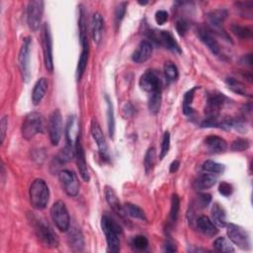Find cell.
<instances>
[{
	"instance_id": "obj_1",
	"label": "cell",
	"mask_w": 253,
	"mask_h": 253,
	"mask_svg": "<svg viewBox=\"0 0 253 253\" xmlns=\"http://www.w3.org/2000/svg\"><path fill=\"white\" fill-rule=\"evenodd\" d=\"M101 227L105 233L108 251L114 253L119 252L121 246L120 234L122 233L120 225L112 217L105 214L101 219Z\"/></svg>"
},
{
	"instance_id": "obj_2",
	"label": "cell",
	"mask_w": 253,
	"mask_h": 253,
	"mask_svg": "<svg viewBox=\"0 0 253 253\" xmlns=\"http://www.w3.org/2000/svg\"><path fill=\"white\" fill-rule=\"evenodd\" d=\"M30 202L34 209L42 211L46 208L49 200V189L42 179H36L30 187Z\"/></svg>"
},
{
	"instance_id": "obj_3",
	"label": "cell",
	"mask_w": 253,
	"mask_h": 253,
	"mask_svg": "<svg viewBox=\"0 0 253 253\" xmlns=\"http://www.w3.org/2000/svg\"><path fill=\"white\" fill-rule=\"evenodd\" d=\"M32 221L37 237L45 247L54 248L58 246L57 235L48 225V223L36 216H33Z\"/></svg>"
},
{
	"instance_id": "obj_4",
	"label": "cell",
	"mask_w": 253,
	"mask_h": 253,
	"mask_svg": "<svg viewBox=\"0 0 253 253\" xmlns=\"http://www.w3.org/2000/svg\"><path fill=\"white\" fill-rule=\"evenodd\" d=\"M44 118L38 112L29 113L22 124V135L26 139L33 138L37 133L44 131Z\"/></svg>"
},
{
	"instance_id": "obj_5",
	"label": "cell",
	"mask_w": 253,
	"mask_h": 253,
	"mask_svg": "<svg viewBox=\"0 0 253 253\" xmlns=\"http://www.w3.org/2000/svg\"><path fill=\"white\" fill-rule=\"evenodd\" d=\"M50 216L56 227L65 232L70 227V217L65 204L62 201H56L50 208Z\"/></svg>"
},
{
	"instance_id": "obj_6",
	"label": "cell",
	"mask_w": 253,
	"mask_h": 253,
	"mask_svg": "<svg viewBox=\"0 0 253 253\" xmlns=\"http://www.w3.org/2000/svg\"><path fill=\"white\" fill-rule=\"evenodd\" d=\"M226 232L229 240L243 250L251 248L250 236L248 232L240 225L234 223H226Z\"/></svg>"
},
{
	"instance_id": "obj_7",
	"label": "cell",
	"mask_w": 253,
	"mask_h": 253,
	"mask_svg": "<svg viewBox=\"0 0 253 253\" xmlns=\"http://www.w3.org/2000/svg\"><path fill=\"white\" fill-rule=\"evenodd\" d=\"M44 3L41 0H32L27 6V23L29 28L33 32H37L40 29Z\"/></svg>"
},
{
	"instance_id": "obj_8",
	"label": "cell",
	"mask_w": 253,
	"mask_h": 253,
	"mask_svg": "<svg viewBox=\"0 0 253 253\" xmlns=\"http://www.w3.org/2000/svg\"><path fill=\"white\" fill-rule=\"evenodd\" d=\"M147 35L148 37L154 41L155 42H157L158 44L164 46L165 48L181 53L182 50L178 44V42H176V40L174 39V37L172 36L171 33H169L168 31H162V30H149L147 31Z\"/></svg>"
},
{
	"instance_id": "obj_9",
	"label": "cell",
	"mask_w": 253,
	"mask_h": 253,
	"mask_svg": "<svg viewBox=\"0 0 253 253\" xmlns=\"http://www.w3.org/2000/svg\"><path fill=\"white\" fill-rule=\"evenodd\" d=\"M227 16V11L225 9H216L211 12H210L207 16L208 23H209V30L211 33H216L220 37L225 38L226 40H230L227 36L226 32L223 29V21L225 20Z\"/></svg>"
},
{
	"instance_id": "obj_10",
	"label": "cell",
	"mask_w": 253,
	"mask_h": 253,
	"mask_svg": "<svg viewBox=\"0 0 253 253\" xmlns=\"http://www.w3.org/2000/svg\"><path fill=\"white\" fill-rule=\"evenodd\" d=\"M31 40L30 38H26L23 41V44L20 48L18 55V63L22 73L23 79L28 82L30 80L31 72H30V51H31Z\"/></svg>"
},
{
	"instance_id": "obj_11",
	"label": "cell",
	"mask_w": 253,
	"mask_h": 253,
	"mask_svg": "<svg viewBox=\"0 0 253 253\" xmlns=\"http://www.w3.org/2000/svg\"><path fill=\"white\" fill-rule=\"evenodd\" d=\"M58 179L62 189L69 197H76L79 193V182L76 175L70 170H61Z\"/></svg>"
},
{
	"instance_id": "obj_12",
	"label": "cell",
	"mask_w": 253,
	"mask_h": 253,
	"mask_svg": "<svg viewBox=\"0 0 253 253\" xmlns=\"http://www.w3.org/2000/svg\"><path fill=\"white\" fill-rule=\"evenodd\" d=\"M48 134L52 145H57L62 134V117L59 110H54L48 119Z\"/></svg>"
},
{
	"instance_id": "obj_13",
	"label": "cell",
	"mask_w": 253,
	"mask_h": 253,
	"mask_svg": "<svg viewBox=\"0 0 253 253\" xmlns=\"http://www.w3.org/2000/svg\"><path fill=\"white\" fill-rule=\"evenodd\" d=\"M42 51L45 68L51 72L53 70V56H52V39L49 26L44 24L42 27Z\"/></svg>"
},
{
	"instance_id": "obj_14",
	"label": "cell",
	"mask_w": 253,
	"mask_h": 253,
	"mask_svg": "<svg viewBox=\"0 0 253 253\" xmlns=\"http://www.w3.org/2000/svg\"><path fill=\"white\" fill-rule=\"evenodd\" d=\"M139 86L148 94L161 91L162 83L159 75L153 70H146L139 79Z\"/></svg>"
},
{
	"instance_id": "obj_15",
	"label": "cell",
	"mask_w": 253,
	"mask_h": 253,
	"mask_svg": "<svg viewBox=\"0 0 253 253\" xmlns=\"http://www.w3.org/2000/svg\"><path fill=\"white\" fill-rule=\"evenodd\" d=\"M91 134L97 144L99 154L102 159L109 160V153H108V145L103 133V130L99 125V123L94 119L91 123Z\"/></svg>"
},
{
	"instance_id": "obj_16",
	"label": "cell",
	"mask_w": 253,
	"mask_h": 253,
	"mask_svg": "<svg viewBox=\"0 0 253 253\" xmlns=\"http://www.w3.org/2000/svg\"><path fill=\"white\" fill-rule=\"evenodd\" d=\"M226 97L220 93L211 94L207 100L206 113L207 117H218L219 111L225 104Z\"/></svg>"
},
{
	"instance_id": "obj_17",
	"label": "cell",
	"mask_w": 253,
	"mask_h": 253,
	"mask_svg": "<svg viewBox=\"0 0 253 253\" xmlns=\"http://www.w3.org/2000/svg\"><path fill=\"white\" fill-rule=\"evenodd\" d=\"M74 149H75V160H76V165H77L79 174L85 182H89V180H90L89 171H88V167H87V163H86L84 149L80 142V138H78V140L76 141Z\"/></svg>"
},
{
	"instance_id": "obj_18",
	"label": "cell",
	"mask_w": 253,
	"mask_h": 253,
	"mask_svg": "<svg viewBox=\"0 0 253 253\" xmlns=\"http://www.w3.org/2000/svg\"><path fill=\"white\" fill-rule=\"evenodd\" d=\"M197 35L202 42H204L208 48L214 54L219 53V44L217 41L212 36L211 32L209 30V28L204 26H199L197 28Z\"/></svg>"
},
{
	"instance_id": "obj_19",
	"label": "cell",
	"mask_w": 253,
	"mask_h": 253,
	"mask_svg": "<svg viewBox=\"0 0 253 253\" xmlns=\"http://www.w3.org/2000/svg\"><path fill=\"white\" fill-rule=\"evenodd\" d=\"M105 197H106V201L109 204V206L111 207V209L123 219H126V212L125 211V208L122 206L117 194L115 193V191L113 190V188L106 186L105 187Z\"/></svg>"
},
{
	"instance_id": "obj_20",
	"label": "cell",
	"mask_w": 253,
	"mask_h": 253,
	"mask_svg": "<svg viewBox=\"0 0 253 253\" xmlns=\"http://www.w3.org/2000/svg\"><path fill=\"white\" fill-rule=\"evenodd\" d=\"M152 53V44L149 41H141L136 46L135 50L131 55L132 61L135 63H143L145 62Z\"/></svg>"
},
{
	"instance_id": "obj_21",
	"label": "cell",
	"mask_w": 253,
	"mask_h": 253,
	"mask_svg": "<svg viewBox=\"0 0 253 253\" xmlns=\"http://www.w3.org/2000/svg\"><path fill=\"white\" fill-rule=\"evenodd\" d=\"M65 137L67 143L75 146V143L79 138V124L75 115L70 116L67 120L65 126Z\"/></svg>"
},
{
	"instance_id": "obj_22",
	"label": "cell",
	"mask_w": 253,
	"mask_h": 253,
	"mask_svg": "<svg viewBox=\"0 0 253 253\" xmlns=\"http://www.w3.org/2000/svg\"><path fill=\"white\" fill-rule=\"evenodd\" d=\"M197 227L199 231H201L204 235L209 237H212L216 235L218 232L217 226L207 215H201L197 219Z\"/></svg>"
},
{
	"instance_id": "obj_23",
	"label": "cell",
	"mask_w": 253,
	"mask_h": 253,
	"mask_svg": "<svg viewBox=\"0 0 253 253\" xmlns=\"http://www.w3.org/2000/svg\"><path fill=\"white\" fill-rule=\"evenodd\" d=\"M103 28H104V19L101 16L100 13H94L92 16V21H91V36L92 40L95 43H99L102 35H103Z\"/></svg>"
},
{
	"instance_id": "obj_24",
	"label": "cell",
	"mask_w": 253,
	"mask_h": 253,
	"mask_svg": "<svg viewBox=\"0 0 253 253\" xmlns=\"http://www.w3.org/2000/svg\"><path fill=\"white\" fill-rule=\"evenodd\" d=\"M68 244L74 251H81L84 248V238L81 230L78 227H69Z\"/></svg>"
},
{
	"instance_id": "obj_25",
	"label": "cell",
	"mask_w": 253,
	"mask_h": 253,
	"mask_svg": "<svg viewBox=\"0 0 253 253\" xmlns=\"http://www.w3.org/2000/svg\"><path fill=\"white\" fill-rule=\"evenodd\" d=\"M205 143L211 153H221L227 148L226 141L217 135H209L205 139Z\"/></svg>"
},
{
	"instance_id": "obj_26",
	"label": "cell",
	"mask_w": 253,
	"mask_h": 253,
	"mask_svg": "<svg viewBox=\"0 0 253 253\" xmlns=\"http://www.w3.org/2000/svg\"><path fill=\"white\" fill-rule=\"evenodd\" d=\"M216 182V177L213 176V174L211 173H203L201 175H199L194 183H193V187L197 190V191H204V190H208L210 188H211Z\"/></svg>"
},
{
	"instance_id": "obj_27",
	"label": "cell",
	"mask_w": 253,
	"mask_h": 253,
	"mask_svg": "<svg viewBox=\"0 0 253 253\" xmlns=\"http://www.w3.org/2000/svg\"><path fill=\"white\" fill-rule=\"evenodd\" d=\"M47 86H48V83L45 78H41L36 82L32 92V101L34 105H38L42 102V98L46 93Z\"/></svg>"
},
{
	"instance_id": "obj_28",
	"label": "cell",
	"mask_w": 253,
	"mask_h": 253,
	"mask_svg": "<svg viewBox=\"0 0 253 253\" xmlns=\"http://www.w3.org/2000/svg\"><path fill=\"white\" fill-rule=\"evenodd\" d=\"M211 221L217 227H224L226 225L225 211L217 203L213 204V206L211 208Z\"/></svg>"
},
{
	"instance_id": "obj_29",
	"label": "cell",
	"mask_w": 253,
	"mask_h": 253,
	"mask_svg": "<svg viewBox=\"0 0 253 253\" xmlns=\"http://www.w3.org/2000/svg\"><path fill=\"white\" fill-rule=\"evenodd\" d=\"M225 84L227 85V87L234 93L236 94H239L241 96H251V94L247 91L245 85L240 82L239 80L235 79V78H232V77H227L225 79Z\"/></svg>"
},
{
	"instance_id": "obj_30",
	"label": "cell",
	"mask_w": 253,
	"mask_h": 253,
	"mask_svg": "<svg viewBox=\"0 0 253 253\" xmlns=\"http://www.w3.org/2000/svg\"><path fill=\"white\" fill-rule=\"evenodd\" d=\"M161 91H156L149 94L148 97V111L152 115H156L159 113L161 107Z\"/></svg>"
},
{
	"instance_id": "obj_31",
	"label": "cell",
	"mask_w": 253,
	"mask_h": 253,
	"mask_svg": "<svg viewBox=\"0 0 253 253\" xmlns=\"http://www.w3.org/2000/svg\"><path fill=\"white\" fill-rule=\"evenodd\" d=\"M88 54H89V46H84L82 47L79 59H78V64H77V69H76V76L77 79L80 80L85 72L87 62H88Z\"/></svg>"
},
{
	"instance_id": "obj_32",
	"label": "cell",
	"mask_w": 253,
	"mask_h": 253,
	"mask_svg": "<svg viewBox=\"0 0 253 253\" xmlns=\"http://www.w3.org/2000/svg\"><path fill=\"white\" fill-rule=\"evenodd\" d=\"M75 156V149L73 150V145L67 143L57 154L55 157V161L59 164H64L72 159Z\"/></svg>"
},
{
	"instance_id": "obj_33",
	"label": "cell",
	"mask_w": 253,
	"mask_h": 253,
	"mask_svg": "<svg viewBox=\"0 0 253 253\" xmlns=\"http://www.w3.org/2000/svg\"><path fill=\"white\" fill-rule=\"evenodd\" d=\"M105 100L107 103V122H108V130L111 137L114 136L115 133V116H114V109L113 104L108 95L105 96Z\"/></svg>"
},
{
	"instance_id": "obj_34",
	"label": "cell",
	"mask_w": 253,
	"mask_h": 253,
	"mask_svg": "<svg viewBox=\"0 0 253 253\" xmlns=\"http://www.w3.org/2000/svg\"><path fill=\"white\" fill-rule=\"evenodd\" d=\"M199 89V87H194L191 90L187 91L184 95V99H183V113L187 116H190L194 113V109L192 108V104H193V100H194V96H195V91Z\"/></svg>"
},
{
	"instance_id": "obj_35",
	"label": "cell",
	"mask_w": 253,
	"mask_h": 253,
	"mask_svg": "<svg viewBox=\"0 0 253 253\" xmlns=\"http://www.w3.org/2000/svg\"><path fill=\"white\" fill-rule=\"evenodd\" d=\"M213 248L216 251L219 252H225V253H229V252H234V248L232 246V243L230 240H228L227 238L221 236V237H217L213 243H212Z\"/></svg>"
},
{
	"instance_id": "obj_36",
	"label": "cell",
	"mask_w": 253,
	"mask_h": 253,
	"mask_svg": "<svg viewBox=\"0 0 253 253\" xmlns=\"http://www.w3.org/2000/svg\"><path fill=\"white\" fill-rule=\"evenodd\" d=\"M124 208H125V211H126L127 215H129L133 218L140 219V220H146L144 211L139 207H137L136 205H133L131 203H126Z\"/></svg>"
},
{
	"instance_id": "obj_37",
	"label": "cell",
	"mask_w": 253,
	"mask_h": 253,
	"mask_svg": "<svg viewBox=\"0 0 253 253\" xmlns=\"http://www.w3.org/2000/svg\"><path fill=\"white\" fill-rule=\"evenodd\" d=\"M155 161H156L155 148L149 147L144 155V169H145L146 174L151 172V170L153 169V167L155 165Z\"/></svg>"
},
{
	"instance_id": "obj_38",
	"label": "cell",
	"mask_w": 253,
	"mask_h": 253,
	"mask_svg": "<svg viewBox=\"0 0 253 253\" xmlns=\"http://www.w3.org/2000/svg\"><path fill=\"white\" fill-rule=\"evenodd\" d=\"M179 210H180V199L177 194H173L171 198V207H170V212L169 217L171 222H176L179 215Z\"/></svg>"
},
{
	"instance_id": "obj_39",
	"label": "cell",
	"mask_w": 253,
	"mask_h": 253,
	"mask_svg": "<svg viewBox=\"0 0 253 253\" xmlns=\"http://www.w3.org/2000/svg\"><path fill=\"white\" fill-rule=\"evenodd\" d=\"M163 70H164L165 77H166L169 81H175V80L178 79V77H179V71H178L177 66H176L173 62H171V61L165 62L164 67H163Z\"/></svg>"
},
{
	"instance_id": "obj_40",
	"label": "cell",
	"mask_w": 253,
	"mask_h": 253,
	"mask_svg": "<svg viewBox=\"0 0 253 253\" xmlns=\"http://www.w3.org/2000/svg\"><path fill=\"white\" fill-rule=\"evenodd\" d=\"M203 170L207 173L211 174H218L223 171V165L213 161V160H207L203 163Z\"/></svg>"
},
{
	"instance_id": "obj_41",
	"label": "cell",
	"mask_w": 253,
	"mask_h": 253,
	"mask_svg": "<svg viewBox=\"0 0 253 253\" xmlns=\"http://www.w3.org/2000/svg\"><path fill=\"white\" fill-rule=\"evenodd\" d=\"M231 32L238 38L240 39H248L251 37L252 35V31L251 29H249L248 27L245 26H241V25H237V24H233L231 26Z\"/></svg>"
},
{
	"instance_id": "obj_42",
	"label": "cell",
	"mask_w": 253,
	"mask_h": 253,
	"mask_svg": "<svg viewBox=\"0 0 253 253\" xmlns=\"http://www.w3.org/2000/svg\"><path fill=\"white\" fill-rule=\"evenodd\" d=\"M131 246L135 250H139V251L145 250L148 247V240L143 235H136L131 240Z\"/></svg>"
},
{
	"instance_id": "obj_43",
	"label": "cell",
	"mask_w": 253,
	"mask_h": 253,
	"mask_svg": "<svg viewBox=\"0 0 253 253\" xmlns=\"http://www.w3.org/2000/svg\"><path fill=\"white\" fill-rule=\"evenodd\" d=\"M250 146V142L247 138H237L235 140L232 141L231 143V150L233 151H245L249 148Z\"/></svg>"
},
{
	"instance_id": "obj_44",
	"label": "cell",
	"mask_w": 253,
	"mask_h": 253,
	"mask_svg": "<svg viewBox=\"0 0 253 253\" xmlns=\"http://www.w3.org/2000/svg\"><path fill=\"white\" fill-rule=\"evenodd\" d=\"M169 148H170V133L169 131H165L161 141V150L159 154L160 159H163L164 156H166V154L169 151Z\"/></svg>"
},
{
	"instance_id": "obj_45",
	"label": "cell",
	"mask_w": 253,
	"mask_h": 253,
	"mask_svg": "<svg viewBox=\"0 0 253 253\" xmlns=\"http://www.w3.org/2000/svg\"><path fill=\"white\" fill-rule=\"evenodd\" d=\"M126 3L123 2L119 4V6L115 10V21L117 25H120L121 21L124 19V16L126 14Z\"/></svg>"
},
{
	"instance_id": "obj_46",
	"label": "cell",
	"mask_w": 253,
	"mask_h": 253,
	"mask_svg": "<svg viewBox=\"0 0 253 253\" xmlns=\"http://www.w3.org/2000/svg\"><path fill=\"white\" fill-rule=\"evenodd\" d=\"M218 192L224 197H229L233 192V188L229 183L223 181V182H220L218 186Z\"/></svg>"
},
{
	"instance_id": "obj_47",
	"label": "cell",
	"mask_w": 253,
	"mask_h": 253,
	"mask_svg": "<svg viewBox=\"0 0 253 253\" xmlns=\"http://www.w3.org/2000/svg\"><path fill=\"white\" fill-rule=\"evenodd\" d=\"M188 29H189V24H188V22L186 20L180 19L179 21H177V23H176V30H177V32H178V34L180 36H184L187 33Z\"/></svg>"
},
{
	"instance_id": "obj_48",
	"label": "cell",
	"mask_w": 253,
	"mask_h": 253,
	"mask_svg": "<svg viewBox=\"0 0 253 253\" xmlns=\"http://www.w3.org/2000/svg\"><path fill=\"white\" fill-rule=\"evenodd\" d=\"M168 20V13L164 10H158L156 13H155V21L158 25H163L167 22Z\"/></svg>"
},
{
	"instance_id": "obj_49",
	"label": "cell",
	"mask_w": 253,
	"mask_h": 253,
	"mask_svg": "<svg viewBox=\"0 0 253 253\" xmlns=\"http://www.w3.org/2000/svg\"><path fill=\"white\" fill-rule=\"evenodd\" d=\"M8 127V117L5 116L2 118L1 120V124H0V128H1V142L4 141L5 135H6V130Z\"/></svg>"
},
{
	"instance_id": "obj_50",
	"label": "cell",
	"mask_w": 253,
	"mask_h": 253,
	"mask_svg": "<svg viewBox=\"0 0 253 253\" xmlns=\"http://www.w3.org/2000/svg\"><path fill=\"white\" fill-rule=\"evenodd\" d=\"M163 252H176L177 248L176 245L171 241H166L162 246Z\"/></svg>"
},
{
	"instance_id": "obj_51",
	"label": "cell",
	"mask_w": 253,
	"mask_h": 253,
	"mask_svg": "<svg viewBox=\"0 0 253 253\" xmlns=\"http://www.w3.org/2000/svg\"><path fill=\"white\" fill-rule=\"evenodd\" d=\"M179 166H180V162L179 160H174L171 164H170V172L171 173H175L178 169H179Z\"/></svg>"
},
{
	"instance_id": "obj_52",
	"label": "cell",
	"mask_w": 253,
	"mask_h": 253,
	"mask_svg": "<svg viewBox=\"0 0 253 253\" xmlns=\"http://www.w3.org/2000/svg\"><path fill=\"white\" fill-rule=\"evenodd\" d=\"M243 62L249 66L252 65V57H251V54H246L245 56H243Z\"/></svg>"
}]
</instances>
